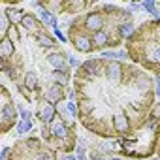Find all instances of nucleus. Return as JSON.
Returning a JSON list of instances; mask_svg holds the SVG:
<instances>
[{
	"mask_svg": "<svg viewBox=\"0 0 160 160\" xmlns=\"http://www.w3.org/2000/svg\"><path fill=\"white\" fill-rule=\"evenodd\" d=\"M15 119H17V111H15V108H13L10 102H6V104H4V108H2V122H4L2 130L6 132V130L15 122Z\"/></svg>",
	"mask_w": 160,
	"mask_h": 160,
	"instance_id": "obj_1",
	"label": "nucleus"
},
{
	"mask_svg": "<svg viewBox=\"0 0 160 160\" xmlns=\"http://www.w3.org/2000/svg\"><path fill=\"white\" fill-rule=\"evenodd\" d=\"M85 27H87L89 30H92L94 34H96V32H100V30H102V27H104V17H102V13H98V12L89 13V15H87V19H85Z\"/></svg>",
	"mask_w": 160,
	"mask_h": 160,
	"instance_id": "obj_2",
	"label": "nucleus"
},
{
	"mask_svg": "<svg viewBox=\"0 0 160 160\" xmlns=\"http://www.w3.org/2000/svg\"><path fill=\"white\" fill-rule=\"evenodd\" d=\"M106 75H108L109 81H113V83L121 81V77H122V66H121V62H117V60L108 62V66H106Z\"/></svg>",
	"mask_w": 160,
	"mask_h": 160,
	"instance_id": "obj_3",
	"label": "nucleus"
},
{
	"mask_svg": "<svg viewBox=\"0 0 160 160\" xmlns=\"http://www.w3.org/2000/svg\"><path fill=\"white\" fill-rule=\"evenodd\" d=\"M73 45H75L77 51H81V53H89V51L94 47V45H92V40L87 38V36H83V34H77V36L73 38Z\"/></svg>",
	"mask_w": 160,
	"mask_h": 160,
	"instance_id": "obj_4",
	"label": "nucleus"
},
{
	"mask_svg": "<svg viewBox=\"0 0 160 160\" xmlns=\"http://www.w3.org/2000/svg\"><path fill=\"white\" fill-rule=\"evenodd\" d=\"M113 126H115V130L119 134H126L130 130V122H128L124 113H115L113 115Z\"/></svg>",
	"mask_w": 160,
	"mask_h": 160,
	"instance_id": "obj_5",
	"label": "nucleus"
},
{
	"mask_svg": "<svg viewBox=\"0 0 160 160\" xmlns=\"http://www.w3.org/2000/svg\"><path fill=\"white\" fill-rule=\"evenodd\" d=\"M13 51H15L13 42H12L8 36H4V38H2V42H0V55H2V58H4V60H8V58L13 55Z\"/></svg>",
	"mask_w": 160,
	"mask_h": 160,
	"instance_id": "obj_6",
	"label": "nucleus"
},
{
	"mask_svg": "<svg viewBox=\"0 0 160 160\" xmlns=\"http://www.w3.org/2000/svg\"><path fill=\"white\" fill-rule=\"evenodd\" d=\"M47 62L57 70V72H66V62H64V55L60 53H51L47 57Z\"/></svg>",
	"mask_w": 160,
	"mask_h": 160,
	"instance_id": "obj_7",
	"label": "nucleus"
},
{
	"mask_svg": "<svg viewBox=\"0 0 160 160\" xmlns=\"http://www.w3.org/2000/svg\"><path fill=\"white\" fill-rule=\"evenodd\" d=\"M83 70L89 73V75H92V77H98L100 73H102V62L100 60H87L85 64H83Z\"/></svg>",
	"mask_w": 160,
	"mask_h": 160,
	"instance_id": "obj_8",
	"label": "nucleus"
},
{
	"mask_svg": "<svg viewBox=\"0 0 160 160\" xmlns=\"http://www.w3.org/2000/svg\"><path fill=\"white\" fill-rule=\"evenodd\" d=\"M134 85H136V89L139 92H147V91L152 89V81H151V77H147V75H138L134 79Z\"/></svg>",
	"mask_w": 160,
	"mask_h": 160,
	"instance_id": "obj_9",
	"label": "nucleus"
},
{
	"mask_svg": "<svg viewBox=\"0 0 160 160\" xmlns=\"http://www.w3.org/2000/svg\"><path fill=\"white\" fill-rule=\"evenodd\" d=\"M51 134H53L55 138H58V139H66V138L70 136V132H68V128H66V124H64L62 121H57V122L51 126Z\"/></svg>",
	"mask_w": 160,
	"mask_h": 160,
	"instance_id": "obj_10",
	"label": "nucleus"
},
{
	"mask_svg": "<svg viewBox=\"0 0 160 160\" xmlns=\"http://www.w3.org/2000/svg\"><path fill=\"white\" fill-rule=\"evenodd\" d=\"M60 98H62V87H60V85H53V87L45 92V100H47L49 104L60 102Z\"/></svg>",
	"mask_w": 160,
	"mask_h": 160,
	"instance_id": "obj_11",
	"label": "nucleus"
},
{
	"mask_svg": "<svg viewBox=\"0 0 160 160\" xmlns=\"http://www.w3.org/2000/svg\"><path fill=\"white\" fill-rule=\"evenodd\" d=\"M108 42H109V38H108V34H106L104 30L92 34V45H94V47H106Z\"/></svg>",
	"mask_w": 160,
	"mask_h": 160,
	"instance_id": "obj_12",
	"label": "nucleus"
},
{
	"mask_svg": "<svg viewBox=\"0 0 160 160\" xmlns=\"http://www.w3.org/2000/svg\"><path fill=\"white\" fill-rule=\"evenodd\" d=\"M40 115H42V121H43V122H51V121L55 119V108H53V104L47 102V104L42 108V113H40Z\"/></svg>",
	"mask_w": 160,
	"mask_h": 160,
	"instance_id": "obj_13",
	"label": "nucleus"
},
{
	"mask_svg": "<svg viewBox=\"0 0 160 160\" xmlns=\"http://www.w3.org/2000/svg\"><path fill=\"white\" fill-rule=\"evenodd\" d=\"M23 27H25L27 30H38L36 15H32V13H25V17H23Z\"/></svg>",
	"mask_w": 160,
	"mask_h": 160,
	"instance_id": "obj_14",
	"label": "nucleus"
},
{
	"mask_svg": "<svg viewBox=\"0 0 160 160\" xmlns=\"http://www.w3.org/2000/svg\"><path fill=\"white\" fill-rule=\"evenodd\" d=\"M25 87L30 89V91L38 89V75H36L34 72H28V73L25 75Z\"/></svg>",
	"mask_w": 160,
	"mask_h": 160,
	"instance_id": "obj_15",
	"label": "nucleus"
},
{
	"mask_svg": "<svg viewBox=\"0 0 160 160\" xmlns=\"http://www.w3.org/2000/svg\"><path fill=\"white\" fill-rule=\"evenodd\" d=\"M6 15H8L10 23H13V25L23 23V17H25V13H23V12H19V10H8V12H6Z\"/></svg>",
	"mask_w": 160,
	"mask_h": 160,
	"instance_id": "obj_16",
	"label": "nucleus"
},
{
	"mask_svg": "<svg viewBox=\"0 0 160 160\" xmlns=\"http://www.w3.org/2000/svg\"><path fill=\"white\" fill-rule=\"evenodd\" d=\"M40 19H42V23H43V25H51V27H55V25H57V19H55L47 10H40Z\"/></svg>",
	"mask_w": 160,
	"mask_h": 160,
	"instance_id": "obj_17",
	"label": "nucleus"
},
{
	"mask_svg": "<svg viewBox=\"0 0 160 160\" xmlns=\"http://www.w3.org/2000/svg\"><path fill=\"white\" fill-rule=\"evenodd\" d=\"M132 32H134V27L130 23H122L119 27V36L121 38H128V36H132Z\"/></svg>",
	"mask_w": 160,
	"mask_h": 160,
	"instance_id": "obj_18",
	"label": "nucleus"
},
{
	"mask_svg": "<svg viewBox=\"0 0 160 160\" xmlns=\"http://www.w3.org/2000/svg\"><path fill=\"white\" fill-rule=\"evenodd\" d=\"M53 79L57 81V85L64 87V85L68 83V73H66V72H55V73H53Z\"/></svg>",
	"mask_w": 160,
	"mask_h": 160,
	"instance_id": "obj_19",
	"label": "nucleus"
},
{
	"mask_svg": "<svg viewBox=\"0 0 160 160\" xmlns=\"http://www.w3.org/2000/svg\"><path fill=\"white\" fill-rule=\"evenodd\" d=\"M38 43H40L42 47H53V45H55V42H53L49 36H45V34H40V36H38Z\"/></svg>",
	"mask_w": 160,
	"mask_h": 160,
	"instance_id": "obj_20",
	"label": "nucleus"
},
{
	"mask_svg": "<svg viewBox=\"0 0 160 160\" xmlns=\"http://www.w3.org/2000/svg\"><path fill=\"white\" fill-rule=\"evenodd\" d=\"M143 8H145L147 12H151L152 17H158V10H156V6H154V0H147V2L143 4Z\"/></svg>",
	"mask_w": 160,
	"mask_h": 160,
	"instance_id": "obj_21",
	"label": "nucleus"
},
{
	"mask_svg": "<svg viewBox=\"0 0 160 160\" xmlns=\"http://www.w3.org/2000/svg\"><path fill=\"white\" fill-rule=\"evenodd\" d=\"M30 128H32V122H30V121H21L19 126H17V132H19V134H25V132H28Z\"/></svg>",
	"mask_w": 160,
	"mask_h": 160,
	"instance_id": "obj_22",
	"label": "nucleus"
},
{
	"mask_svg": "<svg viewBox=\"0 0 160 160\" xmlns=\"http://www.w3.org/2000/svg\"><path fill=\"white\" fill-rule=\"evenodd\" d=\"M34 160H55V156L51 154V152H47V151H42V152H38L36 154V158Z\"/></svg>",
	"mask_w": 160,
	"mask_h": 160,
	"instance_id": "obj_23",
	"label": "nucleus"
},
{
	"mask_svg": "<svg viewBox=\"0 0 160 160\" xmlns=\"http://www.w3.org/2000/svg\"><path fill=\"white\" fill-rule=\"evenodd\" d=\"M8 23H10V19H8L6 13H4V15H0V27H2V32H4V34L8 32Z\"/></svg>",
	"mask_w": 160,
	"mask_h": 160,
	"instance_id": "obj_24",
	"label": "nucleus"
},
{
	"mask_svg": "<svg viewBox=\"0 0 160 160\" xmlns=\"http://www.w3.org/2000/svg\"><path fill=\"white\" fill-rule=\"evenodd\" d=\"M85 6H87L85 2H77V4H70V6H68V10H70V12H77V10H83Z\"/></svg>",
	"mask_w": 160,
	"mask_h": 160,
	"instance_id": "obj_25",
	"label": "nucleus"
},
{
	"mask_svg": "<svg viewBox=\"0 0 160 160\" xmlns=\"http://www.w3.org/2000/svg\"><path fill=\"white\" fill-rule=\"evenodd\" d=\"M66 109H68V111H70L72 115H77V113H79V109H77V106H75L73 102H70V104L66 106Z\"/></svg>",
	"mask_w": 160,
	"mask_h": 160,
	"instance_id": "obj_26",
	"label": "nucleus"
},
{
	"mask_svg": "<svg viewBox=\"0 0 160 160\" xmlns=\"http://www.w3.org/2000/svg\"><path fill=\"white\" fill-rule=\"evenodd\" d=\"M75 151H77V158H79V160H85V149H83L81 145H79Z\"/></svg>",
	"mask_w": 160,
	"mask_h": 160,
	"instance_id": "obj_27",
	"label": "nucleus"
},
{
	"mask_svg": "<svg viewBox=\"0 0 160 160\" xmlns=\"http://www.w3.org/2000/svg\"><path fill=\"white\" fill-rule=\"evenodd\" d=\"M154 126H156V119H154V117H151V119L145 122V128H154Z\"/></svg>",
	"mask_w": 160,
	"mask_h": 160,
	"instance_id": "obj_28",
	"label": "nucleus"
},
{
	"mask_svg": "<svg viewBox=\"0 0 160 160\" xmlns=\"http://www.w3.org/2000/svg\"><path fill=\"white\" fill-rule=\"evenodd\" d=\"M55 32H57V36H58V38H60L62 42H66V36H64V34L60 32V28H55Z\"/></svg>",
	"mask_w": 160,
	"mask_h": 160,
	"instance_id": "obj_29",
	"label": "nucleus"
},
{
	"mask_svg": "<svg viewBox=\"0 0 160 160\" xmlns=\"http://www.w3.org/2000/svg\"><path fill=\"white\" fill-rule=\"evenodd\" d=\"M68 58H70V64H72V66H77V64H79V62H77V58H75L73 55H70Z\"/></svg>",
	"mask_w": 160,
	"mask_h": 160,
	"instance_id": "obj_30",
	"label": "nucleus"
},
{
	"mask_svg": "<svg viewBox=\"0 0 160 160\" xmlns=\"http://www.w3.org/2000/svg\"><path fill=\"white\" fill-rule=\"evenodd\" d=\"M152 58H154V60H156V62L160 64V49H156V51H154V55H152Z\"/></svg>",
	"mask_w": 160,
	"mask_h": 160,
	"instance_id": "obj_31",
	"label": "nucleus"
},
{
	"mask_svg": "<svg viewBox=\"0 0 160 160\" xmlns=\"http://www.w3.org/2000/svg\"><path fill=\"white\" fill-rule=\"evenodd\" d=\"M8 151H10V149H4V151H2V160H6V158H8Z\"/></svg>",
	"mask_w": 160,
	"mask_h": 160,
	"instance_id": "obj_32",
	"label": "nucleus"
},
{
	"mask_svg": "<svg viewBox=\"0 0 160 160\" xmlns=\"http://www.w3.org/2000/svg\"><path fill=\"white\" fill-rule=\"evenodd\" d=\"M66 160H79V158H75V156H68Z\"/></svg>",
	"mask_w": 160,
	"mask_h": 160,
	"instance_id": "obj_33",
	"label": "nucleus"
},
{
	"mask_svg": "<svg viewBox=\"0 0 160 160\" xmlns=\"http://www.w3.org/2000/svg\"><path fill=\"white\" fill-rule=\"evenodd\" d=\"M156 38H158V42H160V30H158V32H156Z\"/></svg>",
	"mask_w": 160,
	"mask_h": 160,
	"instance_id": "obj_34",
	"label": "nucleus"
},
{
	"mask_svg": "<svg viewBox=\"0 0 160 160\" xmlns=\"http://www.w3.org/2000/svg\"><path fill=\"white\" fill-rule=\"evenodd\" d=\"M158 94H160V81H158Z\"/></svg>",
	"mask_w": 160,
	"mask_h": 160,
	"instance_id": "obj_35",
	"label": "nucleus"
},
{
	"mask_svg": "<svg viewBox=\"0 0 160 160\" xmlns=\"http://www.w3.org/2000/svg\"><path fill=\"white\" fill-rule=\"evenodd\" d=\"M111 160H117V158H111Z\"/></svg>",
	"mask_w": 160,
	"mask_h": 160,
	"instance_id": "obj_36",
	"label": "nucleus"
}]
</instances>
